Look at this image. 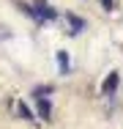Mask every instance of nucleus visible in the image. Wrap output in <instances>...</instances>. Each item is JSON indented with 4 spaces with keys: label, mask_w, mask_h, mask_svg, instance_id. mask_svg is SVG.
Here are the masks:
<instances>
[{
    "label": "nucleus",
    "mask_w": 123,
    "mask_h": 129,
    "mask_svg": "<svg viewBox=\"0 0 123 129\" xmlns=\"http://www.w3.org/2000/svg\"><path fill=\"white\" fill-rule=\"evenodd\" d=\"M38 11H41V14H44V17H41V19H55V11H52V8H49L47 3H44V0H36V14H38Z\"/></svg>",
    "instance_id": "f257e3e1"
},
{
    "label": "nucleus",
    "mask_w": 123,
    "mask_h": 129,
    "mask_svg": "<svg viewBox=\"0 0 123 129\" xmlns=\"http://www.w3.org/2000/svg\"><path fill=\"white\" fill-rule=\"evenodd\" d=\"M115 85H118V74L112 72V74L107 77V82H104V91H107V93H112V91H115Z\"/></svg>",
    "instance_id": "f03ea898"
},
{
    "label": "nucleus",
    "mask_w": 123,
    "mask_h": 129,
    "mask_svg": "<svg viewBox=\"0 0 123 129\" xmlns=\"http://www.w3.org/2000/svg\"><path fill=\"white\" fill-rule=\"evenodd\" d=\"M66 19L71 22V27H74V30H82V27H85V22H79V19H77L74 14H66Z\"/></svg>",
    "instance_id": "7ed1b4c3"
},
{
    "label": "nucleus",
    "mask_w": 123,
    "mask_h": 129,
    "mask_svg": "<svg viewBox=\"0 0 123 129\" xmlns=\"http://www.w3.org/2000/svg\"><path fill=\"white\" fill-rule=\"evenodd\" d=\"M38 110H41V118H49V102L47 99H38Z\"/></svg>",
    "instance_id": "20e7f679"
},
{
    "label": "nucleus",
    "mask_w": 123,
    "mask_h": 129,
    "mask_svg": "<svg viewBox=\"0 0 123 129\" xmlns=\"http://www.w3.org/2000/svg\"><path fill=\"white\" fill-rule=\"evenodd\" d=\"M66 60H69V55H66V52H60V55H57V63H60V72H69V63H66Z\"/></svg>",
    "instance_id": "39448f33"
}]
</instances>
